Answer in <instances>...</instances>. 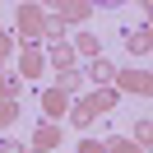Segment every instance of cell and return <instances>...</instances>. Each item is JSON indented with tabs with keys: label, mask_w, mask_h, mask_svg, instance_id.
Here are the masks:
<instances>
[{
	"label": "cell",
	"mask_w": 153,
	"mask_h": 153,
	"mask_svg": "<svg viewBox=\"0 0 153 153\" xmlns=\"http://www.w3.org/2000/svg\"><path fill=\"white\" fill-rule=\"evenodd\" d=\"M0 153H19V149H14V144H0Z\"/></svg>",
	"instance_id": "obj_1"
}]
</instances>
